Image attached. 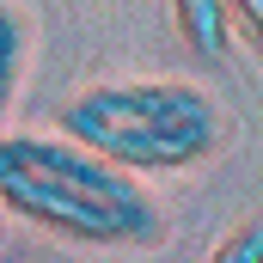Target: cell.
I'll use <instances>...</instances> for the list:
<instances>
[{
    "instance_id": "obj_1",
    "label": "cell",
    "mask_w": 263,
    "mask_h": 263,
    "mask_svg": "<svg viewBox=\"0 0 263 263\" xmlns=\"http://www.w3.org/2000/svg\"><path fill=\"white\" fill-rule=\"evenodd\" d=\"M6 214L92 251H147L165 239L153 190L67 135H0V220Z\"/></svg>"
},
{
    "instance_id": "obj_2",
    "label": "cell",
    "mask_w": 263,
    "mask_h": 263,
    "mask_svg": "<svg viewBox=\"0 0 263 263\" xmlns=\"http://www.w3.org/2000/svg\"><path fill=\"white\" fill-rule=\"evenodd\" d=\"M62 135L123 172H190L220 141L227 117L190 80H98L62 104Z\"/></svg>"
},
{
    "instance_id": "obj_3",
    "label": "cell",
    "mask_w": 263,
    "mask_h": 263,
    "mask_svg": "<svg viewBox=\"0 0 263 263\" xmlns=\"http://www.w3.org/2000/svg\"><path fill=\"white\" fill-rule=\"evenodd\" d=\"M172 18H178V37L190 43L196 62H227L233 55V12H227V0H172Z\"/></svg>"
},
{
    "instance_id": "obj_4",
    "label": "cell",
    "mask_w": 263,
    "mask_h": 263,
    "mask_svg": "<svg viewBox=\"0 0 263 263\" xmlns=\"http://www.w3.org/2000/svg\"><path fill=\"white\" fill-rule=\"evenodd\" d=\"M25 62H31V18H25L12 0H0V123H6V110H12V98H18Z\"/></svg>"
},
{
    "instance_id": "obj_5",
    "label": "cell",
    "mask_w": 263,
    "mask_h": 263,
    "mask_svg": "<svg viewBox=\"0 0 263 263\" xmlns=\"http://www.w3.org/2000/svg\"><path fill=\"white\" fill-rule=\"evenodd\" d=\"M208 263H263V227H257V220L233 227V233L214 245V257H208Z\"/></svg>"
},
{
    "instance_id": "obj_6",
    "label": "cell",
    "mask_w": 263,
    "mask_h": 263,
    "mask_svg": "<svg viewBox=\"0 0 263 263\" xmlns=\"http://www.w3.org/2000/svg\"><path fill=\"white\" fill-rule=\"evenodd\" d=\"M227 12H239L245 25H263V0H227Z\"/></svg>"
}]
</instances>
